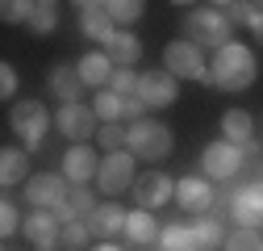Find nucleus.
<instances>
[{
    "mask_svg": "<svg viewBox=\"0 0 263 251\" xmlns=\"http://www.w3.org/2000/svg\"><path fill=\"white\" fill-rule=\"evenodd\" d=\"M192 239H196V251H217V247H226V226L217 222V218H196L192 222Z\"/></svg>",
    "mask_w": 263,
    "mask_h": 251,
    "instance_id": "nucleus-24",
    "label": "nucleus"
},
{
    "mask_svg": "<svg viewBox=\"0 0 263 251\" xmlns=\"http://www.w3.org/2000/svg\"><path fill=\"white\" fill-rule=\"evenodd\" d=\"M125 209L121 205H113V201H105V205H96L88 218H84V222H88V230L96 235V239H113L117 230H125Z\"/></svg>",
    "mask_w": 263,
    "mask_h": 251,
    "instance_id": "nucleus-15",
    "label": "nucleus"
},
{
    "mask_svg": "<svg viewBox=\"0 0 263 251\" xmlns=\"http://www.w3.org/2000/svg\"><path fill=\"white\" fill-rule=\"evenodd\" d=\"M92 109H96V117H101L105 126H121V117H125V97H117V92H96V101H92Z\"/></svg>",
    "mask_w": 263,
    "mask_h": 251,
    "instance_id": "nucleus-25",
    "label": "nucleus"
},
{
    "mask_svg": "<svg viewBox=\"0 0 263 251\" xmlns=\"http://www.w3.org/2000/svg\"><path fill=\"white\" fill-rule=\"evenodd\" d=\"M76 71H80L84 84H109L117 67H113V59H109L105 50H92V55H84V59L76 63Z\"/></svg>",
    "mask_w": 263,
    "mask_h": 251,
    "instance_id": "nucleus-21",
    "label": "nucleus"
},
{
    "mask_svg": "<svg viewBox=\"0 0 263 251\" xmlns=\"http://www.w3.org/2000/svg\"><path fill=\"white\" fill-rule=\"evenodd\" d=\"M63 176H67L76 188H80V184H88L92 176H101V159H96V151H92L88 142L71 147L67 155H63Z\"/></svg>",
    "mask_w": 263,
    "mask_h": 251,
    "instance_id": "nucleus-14",
    "label": "nucleus"
},
{
    "mask_svg": "<svg viewBox=\"0 0 263 251\" xmlns=\"http://www.w3.org/2000/svg\"><path fill=\"white\" fill-rule=\"evenodd\" d=\"M67 176H54V172H38V176H29L25 180V201L34 205V209H54L67 201Z\"/></svg>",
    "mask_w": 263,
    "mask_h": 251,
    "instance_id": "nucleus-9",
    "label": "nucleus"
},
{
    "mask_svg": "<svg viewBox=\"0 0 263 251\" xmlns=\"http://www.w3.org/2000/svg\"><path fill=\"white\" fill-rule=\"evenodd\" d=\"M13 92H17V67H13V63H0V97H13Z\"/></svg>",
    "mask_w": 263,
    "mask_h": 251,
    "instance_id": "nucleus-37",
    "label": "nucleus"
},
{
    "mask_svg": "<svg viewBox=\"0 0 263 251\" xmlns=\"http://www.w3.org/2000/svg\"><path fill=\"white\" fill-rule=\"evenodd\" d=\"M129 184H138L134 180V155H129V151L105 155V159H101V176H96V188H101L105 197H117V193H125Z\"/></svg>",
    "mask_w": 263,
    "mask_h": 251,
    "instance_id": "nucleus-6",
    "label": "nucleus"
},
{
    "mask_svg": "<svg viewBox=\"0 0 263 251\" xmlns=\"http://www.w3.org/2000/svg\"><path fill=\"white\" fill-rule=\"evenodd\" d=\"M176 201H180V209H188L192 218H209V209H213V184L205 180V176H184L180 184H176Z\"/></svg>",
    "mask_w": 263,
    "mask_h": 251,
    "instance_id": "nucleus-12",
    "label": "nucleus"
},
{
    "mask_svg": "<svg viewBox=\"0 0 263 251\" xmlns=\"http://www.w3.org/2000/svg\"><path fill=\"white\" fill-rule=\"evenodd\" d=\"M54 121H59V134H67L76 147H80V142H88L92 134H101V130H96V121H101V117H96V109H92V105H63Z\"/></svg>",
    "mask_w": 263,
    "mask_h": 251,
    "instance_id": "nucleus-11",
    "label": "nucleus"
},
{
    "mask_svg": "<svg viewBox=\"0 0 263 251\" xmlns=\"http://www.w3.org/2000/svg\"><path fill=\"white\" fill-rule=\"evenodd\" d=\"M67 205L76 209V218H80V213L88 218V213L96 209V201H92V188H88V184H80V188H71V193H67Z\"/></svg>",
    "mask_w": 263,
    "mask_h": 251,
    "instance_id": "nucleus-35",
    "label": "nucleus"
},
{
    "mask_svg": "<svg viewBox=\"0 0 263 251\" xmlns=\"http://www.w3.org/2000/svg\"><path fill=\"white\" fill-rule=\"evenodd\" d=\"M105 13L113 17V25H134V21L146 13V5H142V0H109Z\"/></svg>",
    "mask_w": 263,
    "mask_h": 251,
    "instance_id": "nucleus-26",
    "label": "nucleus"
},
{
    "mask_svg": "<svg viewBox=\"0 0 263 251\" xmlns=\"http://www.w3.org/2000/svg\"><path fill=\"white\" fill-rule=\"evenodd\" d=\"M134 159H146V164H159L172 155V130L163 121H134L129 126V147H125Z\"/></svg>",
    "mask_w": 263,
    "mask_h": 251,
    "instance_id": "nucleus-2",
    "label": "nucleus"
},
{
    "mask_svg": "<svg viewBox=\"0 0 263 251\" xmlns=\"http://www.w3.org/2000/svg\"><path fill=\"white\" fill-rule=\"evenodd\" d=\"M0 17H5V25H17V21L29 25V17H34V5H25V0H5V5H0Z\"/></svg>",
    "mask_w": 263,
    "mask_h": 251,
    "instance_id": "nucleus-33",
    "label": "nucleus"
},
{
    "mask_svg": "<svg viewBox=\"0 0 263 251\" xmlns=\"http://www.w3.org/2000/svg\"><path fill=\"white\" fill-rule=\"evenodd\" d=\"M251 34H255V42L263 46V9H259V13H255V21H251Z\"/></svg>",
    "mask_w": 263,
    "mask_h": 251,
    "instance_id": "nucleus-38",
    "label": "nucleus"
},
{
    "mask_svg": "<svg viewBox=\"0 0 263 251\" xmlns=\"http://www.w3.org/2000/svg\"><path fill=\"white\" fill-rule=\"evenodd\" d=\"M17 230H21V209H17L13 201H0V235L13 239Z\"/></svg>",
    "mask_w": 263,
    "mask_h": 251,
    "instance_id": "nucleus-34",
    "label": "nucleus"
},
{
    "mask_svg": "<svg viewBox=\"0 0 263 251\" xmlns=\"http://www.w3.org/2000/svg\"><path fill=\"white\" fill-rule=\"evenodd\" d=\"M21 230H25V239H29V243H38V247H54V243H59L63 222H59L50 209H34V213L25 218V226H21Z\"/></svg>",
    "mask_w": 263,
    "mask_h": 251,
    "instance_id": "nucleus-16",
    "label": "nucleus"
},
{
    "mask_svg": "<svg viewBox=\"0 0 263 251\" xmlns=\"http://www.w3.org/2000/svg\"><path fill=\"white\" fill-rule=\"evenodd\" d=\"M226 251H263V235L259 230H234L226 239Z\"/></svg>",
    "mask_w": 263,
    "mask_h": 251,
    "instance_id": "nucleus-31",
    "label": "nucleus"
},
{
    "mask_svg": "<svg viewBox=\"0 0 263 251\" xmlns=\"http://www.w3.org/2000/svg\"><path fill=\"white\" fill-rule=\"evenodd\" d=\"M9 126H13V134L25 142V151H34L42 142V134L50 130V109L42 101H21V105H13Z\"/></svg>",
    "mask_w": 263,
    "mask_h": 251,
    "instance_id": "nucleus-4",
    "label": "nucleus"
},
{
    "mask_svg": "<svg viewBox=\"0 0 263 251\" xmlns=\"http://www.w3.org/2000/svg\"><path fill=\"white\" fill-rule=\"evenodd\" d=\"M184 25H188L192 46H213V50L230 46V34H234V25H230V17L221 9H192Z\"/></svg>",
    "mask_w": 263,
    "mask_h": 251,
    "instance_id": "nucleus-3",
    "label": "nucleus"
},
{
    "mask_svg": "<svg viewBox=\"0 0 263 251\" xmlns=\"http://www.w3.org/2000/svg\"><path fill=\"white\" fill-rule=\"evenodd\" d=\"M92 251H121L117 243H101V247H92Z\"/></svg>",
    "mask_w": 263,
    "mask_h": 251,
    "instance_id": "nucleus-39",
    "label": "nucleus"
},
{
    "mask_svg": "<svg viewBox=\"0 0 263 251\" xmlns=\"http://www.w3.org/2000/svg\"><path fill=\"white\" fill-rule=\"evenodd\" d=\"M163 71L176 76V80H209L201 46H192V42H167L163 46Z\"/></svg>",
    "mask_w": 263,
    "mask_h": 251,
    "instance_id": "nucleus-5",
    "label": "nucleus"
},
{
    "mask_svg": "<svg viewBox=\"0 0 263 251\" xmlns=\"http://www.w3.org/2000/svg\"><path fill=\"white\" fill-rule=\"evenodd\" d=\"M42 251H63V247H59V243H54V247H42Z\"/></svg>",
    "mask_w": 263,
    "mask_h": 251,
    "instance_id": "nucleus-40",
    "label": "nucleus"
},
{
    "mask_svg": "<svg viewBox=\"0 0 263 251\" xmlns=\"http://www.w3.org/2000/svg\"><path fill=\"white\" fill-rule=\"evenodd\" d=\"M125 235H129V243H138V247H151V243H159V222H155V213L151 209H134L125 218Z\"/></svg>",
    "mask_w": 263,
    "mask_h": 251,
    "instance_id": "nucleus-20",
    "label": "nucleus"
},
{
    "mask_svg": "<svg viewBox=\"0 0 263 251\" xmlns=\"http://www.w3.org/2000/svg\"><path fill=\"white\" fill-rule=\"evenodd\" d=\"M201 168H205V176L209 180H221V184H230L238 176V168H242V151L234 147V142H209L205 147V155H201Z\"/></svg>",
    "mask_w": 263,
    "mask_h": 251,
    "instance_id": "nucleus-7",
    "label": "nucleus"
},
{
    "mask_svg": "<svg viewBox=\"0 0 263 251\" xmlns=\"http://www.w3.org/2000/svg\"><path fill=\"white\" fill-rule=\"evenodd\" d=\"M54 25H59V5L38 0V5H34V17H29V29H34V34H50Z\"/></svg>",
    "mask_w": 263,
    "mask_h": 251,
    "instance_id": "nucleus-29",
    "label": "nucleus"
},
{
    "mask_svg": "<svg viewBox=\"0 0 263 251\" xmlns=\"http://www.w3.org/2000/svg\"><path fill=\"white\" fill-rule=\"evenodd\" d=\"M88 239H92L88 222H67V226L59 230V247L63 251H88Z\"/></svg>",
    "mask_w": 263,
    "mask_h": 251,
    "instance_id": "nucleus-28",
    "label": "nucleus"
},
{
    "mask_svg": "<svg viewBox=\"0 0 263 251\" xmlns=\"http://www.w3.org/2000/svg\"><path fill=\"white\" fill-rule=\"evenodd\" d=\"M80 29H84L92 42H105V46H109V38L117 34V25H113V17L105 13V5H80Z\"/></svg>",
    "mask_w": 263,
    "mask_h": 251,
    "instance_id": "nucleus-17",
    "label": "nucleus"
},
{
    "mask_svg": "<svg viewBox=\"0 0 263 251\" xmlns=\"http://www.w3.org/2000/svg\"><path fill=\"white\" fill-rule=\"evenodd\" d=\"M255 76H259L255 50L242 46V42L221 46V50L213 55V63H209V84H217V88H226V92H242V88H251Z\"/></svg>",
    "mask_w": 263,
    "mask_h": 251,
    "instance_id": "nucleus-1",
    "label": "nucleus"
},
{
    "mask_svg": "<svg viewBox=\"0 0 263 251\" xmlns=\"http://www.w3.org/2000/svg\"><path fill=\"white\" fill-rule=\"evenodd\" d=\"M221 13H226V17H230V25H251V21H255V13H259V9H255V5H242V0H234V5H226V9H221Z\"/></svg>",
    "mask_w": 263,
    "mask_h": 251,
    "instance_id": "nucleus-36",
    "label": "nucleus"
},
{
    "mask_svg": "<svg viewBox=\"0 0 263 251\" xmlns=\"http://www.w3.org/2000/svg\"><path fill=\"white\" fill-rule=\"evenodd\" d=\"M21 180H29V151L25 147H5L0 151V184L13 188Z\"/></svg>",
    "mask_w": 263,
    "mask_h": 251,
    "instance_id": "nucleus-18",
    "label": "nucleus"
},
{
    "mask_svg": "<svg viewBox=\"0 0 263 251\" xmlns=\"http://www.w3.org/2000/svg\"><path fill=\"white\" fill-rule=\"evenodd\" d=\"M176 97H180V80L167 71H146L138 80V101L146 109H167V105H176Z\"/></svg>",
    "mask_w": 263,
    "mask_h": 251,
    "instance_id": "nucleus-10",
    "label": "nucleus"
},
{
    "mask_svg": "<svg viewBox=\"0 0 263 251\" xmlns=\"http://www.w3.org/2000/svg\"><path fill=\"white\" fill-rule=\"evenodd\" d=\"M96 138H101V147L109 155H117L121 147H129V130H121V126H101V134H96Z\"/></svg>",
    "mask_w": 263,
    "mask_h": 251,
    "instance_id": "nucleus-32",
    "label": "nucleus"
},
{
    "mask_svg": "<svg viewBox=\"0 0 263 251\" xmlns=\"http://www.w3.org/2000/svg\"><path fill=\"white\" fill-rule=\"evenodd\" d=\"M105 55L117 63V67H134V63L142 59V42H138V34H129V29H117V34L109 38V46H105Z\"/></svg>",
    "mask_w": 263,
    "mask_h": 251,
    "instance_id": "nucleus-19",
    "label": "nucleus"
},
{
    "mask_svg": "<svg viewBox=\"0 0 263 251\" xmlns=\"http://www.w3.org/2000/svg\"><path fill=\"white\" fill-rule=\"evenodd\" d=\"M230 218L238 222V230H259V226H263V180L234 188V201H230Z\"/></svg>",
    "mask_w": 263,
    "mask_h": 251,
    "instance_id": "nucleus-8",
    "label": "nucleus"
},
{
    "mask_svg": "<svg viewBox=\"0 0 263 251\" xmlns=\"http://www.w3.org/2000/svg\"><path fill=\"white\" fill-rule=\"evenodd\" d=\"M138 80L142 76H134V67H117L113 80H109V92H117V97H138Z\"/></svg>",
    "mask_w": 263,
    "mask_h": 251,
    "instance_id": "nucleus-30",
    "label": "nucleus"
},
{
    "mask_svg": "<svg viewBox=\"0 0 263 251\" xmlns=\"http://www.w3.org/2000/svg\"><path fill=\"white\" fill-rule=\"evenodd\" d=\"M134 197H138V209H163L176 197V184H172V176H163V172H146L134 184Z\"/></svg>",
    "mask_w": 263,
    "mask_h": 251,
    "instance_id": "nucleus-13",
    "label": "nucleus"
},
{
    "mask_svg": "<svg viewBox=\"0 0 263 251\" xmlns=\"http://www.w3.org/2000/svg\"><path fill=\"white\" fill-rule=\"evenodd\" d=\"M251 134H255V121H251V113H247V109H230V113L221 117V138H226V142L247 147V142H251Z\"/></svg>",
    "mask_w": 263,
    "mask_h": 251,
    "instance_id": "nucleus-22",
    "label": "nucleus"
},
{
    "mask_svg": "<svg viewBox=\"0 0 263 251\" xmlns=\"http://www.w3.org/2000/svg\"><path fill=\"white\" fill-rule=\"evenodd\" d=\"M188 251H196V247H188Z\"/></svg>",
    "mask_w": 263,
    "mask_h": 251,
    "instance_id": "nucleus-41",
    "label": "nucleus"
},
{
    "mask_svg": "<svg viewBox=\"0 0 263 251\" xmlns=\"http://www.w3.org/2000/svg\"><path fill=\"white\" fill-rule=\"evenodd\" d=\"M50 88H54L67 105H80V92H84L88 84L80 80V71H76V67H63V63H59V67L50 71Z\"/></svg>",
    "mask_w": 263,
    "mask_h": 251,
    "instance_id": "nucleus-23",
    "label": "nucleus"
},
{
    "mask_svg": "<svg viewBox=\"0 0 263 251\" xmlns=\"http://www.w3.org/2000/svg\"><path fill=\"white\" fill-rule=\"evenodd\" d=\"M159 243H163V251H188L196 239H192V226H184V222H172V226H163Z\"/></svg>",
    "mask_w": 263,
    "mask_h": 251,
    "instance_id": "nucleus-27",
    "label": "nucleus"
}]
</instances>
